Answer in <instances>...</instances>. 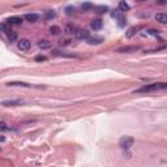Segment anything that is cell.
<instances>
[{"mask_svg":"<svg viewBox=\"0 0 167 167\" xmlns=\"http://www.w3.org/2000/svg\"><path fill=\"white\" fill-rule=\"evenodd\" d=\"M158 90H167V82H154L145 85L142 88L135 90L133 93H150V91H158Z\"/></svg>","mask_w":167,"mask_h":167,"instance_id":"1","label":"cell"},{"mask_svg":"<svg viewBox=\"0 0 167 167\" xmlns=\"http://www.w3.org/2000/svg\"><path fill=\"white\" fill-rule=\"evenodd\" d=\"M133 142H135V138L133 137H131V136H123L119 140V146L123 150H129L133 146Z\"/></svg>","mask_w":167,"mask_h":167,"instance_id":"2","label":"cell"},{"mask_svg":"<svg viewBox=\"0 0 167 167\" xmlns=\"http://www.w3.org/2000/svg\"><path fill=\"white\" fill-rule=\"evenodd\" d=\"M30 46H32V43H30V41L26 39V38H22V39L17 42V47L21 51H27V50L30 48Z\"/></svg>","mask_w":167,"mask_h":167,"instance_id":"3","label":"cell"},{"mask_svg":"<svg viewBox=\"0 0 167 167\" xmlns=\"http://www.w3.org/2000/svg\"><path fill=\"white\" fill-rule=\"evenodd\" d=\"M25 102L22 99H8V101H3L1 105L4 107H8V106H20V105H24Z\"/></svg>","mask_w":167,"mask_h":167,"instance_id":"4","label":"cell"},{"mask_svg":"<svg viewBox=\"0 0 167 167\" xmlns=\"http://www.w3.org/2000/svg\"><path fill=\"white\" fill-rule=\"evenodd\" d=\"M74 37L77 39H88L89 38V32L85 29H77V32L74 33Z\"/></svg>","mask_w":167,"mask_h":167,"instance_id":"5","label":"cell"},{"mask_svg":"<svg viewBox=\"0 0 167 167\" xmlns=\"http://www.w3.org/2000/svg\"><path fill=\"white\" fill-rule=\"evenodd\" d=\"M7 24L9 25H21L22 24V18L18 16H13V17L7 18Z\"/></svg>","mask_w":167,"mask_h":167,"instance_id":"6","label":"cell"},{"mask_svg":"<svg viewBox=\"0 0 167 167\" xmlns=\"http://www.w3.org/2000/svg\"><path fill=\"white\" fill-rule=\"evenodd\" d=\"M137 50H138L137 46H125V47L118 48L116 52H135V51H137Z\"/></svg>","mask_w":167,"mask_h":167,"instance_id":"7","label":"cell"},{"mask_svg":"<svg viewBox=\"0 0 167 167\" xmlns=\"http://www.w3.org/2000/svg\"><path fill=\"white\" fill-rule=\"evenodd\" d=\"M56 17V12L52 9H48V11H44L43 13V18L44 20H52V18Z\"/></svg>","mask_w":167,"mask_h":167,"instance_id":"8","label":"cell"},{"mask_svg":"<svg viewBox=\"0 0 167 167\" xmlns=\"http://www.w3.org/2000/svg\"><path fill=\"white\" fill-rule=\"evenodd\" d=\"M24 18L29 22H35V21H38L39 16H38L37 13H26V15L24 16Z\"/></svg>","mask_w":167,"mask_h":167,"instance_id":"9","label":"cell"},{"mask_svg":"<svg viewBox=\"0 0 167 167\" xmlns=\"http://www.w3.org/2000/svg\"><path fill=\"white\" fill-rule=\"evenodd\" d=\"M86 41H88L89 44H101L102 42H103V38L102 37H89Z\"/></svg>","mask_w":167,"mask_h":167,"instance_id":"10","label":"cell"},{"mask_svg":"<svg viewBox=\"0 0 167 167\" xmlns=\"http://www.w3.org/2000/svg\"><path fill=\"white\" fill-rule=\"evenodd\" d=\"M155 20L159 24H167V13H157L155 15Z\"/></svg>","mask_w":167,"mask_h":167,"instance_id":"11","label":"cell"},{"mask_svg":"<svg viewBox=\"0 0 167 167\" xmlns=\"http://www.w3.org/2000/svg\"><path fill=\"white\" fill-rule=\"evenodd\" d=\"M8 86H21V88H32L30 84H26V82H17V81H11L7 84Z\"/></svg>","mask_w":167,"mask_h":167,"instance_id":"12","label":"cell"},{"mask_svg":"<svg viewBox=\"0 0 167 167\" xmlns=\"http://www.w3.org/2000/svg\"><path fill=\"white\" fill-rule=\"evenodd\" d=\"M38 46H39V48H42V50L50 48V47H51V42L47 41V39H42V41L38 42Z\"/></svg>","mask_w":167,"mask_h":167,"instance_id":"13","label":"cell"},{"mask_svg":"<svg viewBox=\"0 0 167 167\" xmlns=\"http://www.w3.org/2000/svg\"><path fill=\"white\" fill-rule=\"evenodd\" d=\"M90 26L93 30H101L102 29V21L101 20H93L90 24Z\"/></svg>","mask_w":167,"mask_h":167,"instance_id":"14","label":"cell"},{"mask_svg":"<svg viewBox=\"0 0 167 167\" xmlns=\"http://www.w3.org/2000/svg\"><path fill=\"white\" fill-rule=\"evenodd\" d=\"M52 54L55 55V56H65V58H76V55L73 54H65V52H60L59 50H55V51H52Z\"/></svg>","mask_w":167,"mask_h":167,"instance_id":"15","label":"cell"},{"mask_svg":"<svg viewBox=\"0 0 167 167\" xmlns=\"http://www.w3.org/2000/svg\"><path fill=\"white\" fill-rule=\"evenodd\" d=\"M0 29H1V32L5 33V34H8V33L12 32V30H11V25L7 24V22H3V24L0 25Z\"/></svg>","mask_w":167,"mask_h":167,"instance_id":"16","label":"cell"},{"mask_svg":"<svg viewBox=\"0 0 167 167\" xmlns=\"http://www.w3.org/2000/svg\"><path fill=\"white\" fill-rule=\"evenodd\" d=\"M119 11L120 12H127V11H129V5L125 1H120L119 3Z\"/></svg>","mask_w":167,"mask_h":167,"instance_id":"17","label":"cell"},{"mask_svg":"<svg viewBox=\"0 0 167 167\" xmlns=\"http://www.w3.org/2000/svg\"><path fill=\"white\" fill-rule=\"evenodd\" d=\"M64 32H65L67 34H74V33L77 32V29L73 26V25H67V26H65V30H64Z\"/></svg>","mask_w":167,"mask_h":167,"instance_id":"18","label":"cell"},{"mask_svg":"<svg viewBox=\"0 0 167 167\" xmlns=\"http://www.w3.org/2000/svg\"><path fill=\"white\" fill-rule=\"evenodd\" d=\"M111 16H112L114 18H116V20H119V18H121V17H123V12H120V11H119V9L112 11V12H111Z\"/></svg>","mask_w":167,"mask_h":167,"instance_id":"19","label":"cell"},{"mask_svg":"<svg viewBox=\"0 0 167 167\" xmlns=\"http://www.w3.org/2000/svg\"><path fill=\"white\" fill-rule=\"evenodd\" d=\"M7 37H8V39H9V42H15L16 39H17V33L12 30L11 33H8L7 34Z\"/></svg>","mask_w":167,"mask_h":167,"instance_id":"20","label":"cell"},{"mask_svg":"<svg viewBox=\"0 0 167 167\" xmlns=\"http://www.w3.org/2000/svg\"><path fill=\"white\" fill-rule=\"evenodd\" d=\"M50 33H51L52 35H58L60 33V27L56 26V25H54V26L50 27Z\"/></svg>","mask_w":167,"mask_h":167,"instance_id":"21","label":"cell"},{"mask_svg":"<svg viewBox=\"0 0 167 167\" xmlns=\"http://www.w3.org/2000/svg\"><path fill=\"white\" fill-rule=\"evenodd\" d=\"M93 7H94V5L91 4V3H82V4H81V8L84 11H89V9H91Z\"/></svg>","mask_w":167,"mask_h":167,"instance_id":"22","label":"cell"},{"mask_svg":"<svg viewBox=\"0 0 167 167\" xmlns=\"http://www.w3.org/2000/svg\"><path fill=\"white\" fill-rule=\"evenodd\" d=\"M125 25H127V20H125V17L123 16L121 18H119V20H118V26L119 27H124Z\"/></svg>","mask_w":167,"mask_h":167,"instance_id":"23","label":"cell"},{"mask_svg":"<svg viewBox=\"0 0 167 167\" xmlns=\"http://www.w3.org/2000/svg\"><path fill=\"white\" fill-rule=\"evenodd\" d=\"M73 12H74V7H72V5H69V7L65 8V13H67L68 16L73 15Z\"/></svg>","mask_w":167,"mask_h":167,"instance_id":"24","label":"cell"},{"mask_svg":"<svg viewBox=\"0 0 167 167\" xmlns=\"http://www.w3.org/2000/svg\"><path fill=\"white\" fill-rule=\"evenodd\" d=\"M95 9H97V12L98 13H103V12H106V11L108 9L106 5H101V7H95Z\"/></svg>","mask_w":167,"mask_h":167,"instance_id":"25","label":"cell"},{"mask_svg":"<svg viewBox=\"0 0 167 167\" xmlns=\"http://www.w3.org/2000/svg\"><path fill=\"white\" fill-rule=\"evenodd\" d=\"M147 34H150V35H158V30L149 29V30H147Z\"/></svg>","mask_w":167,"mask_h":167,"instance_id":"26","label":"cell"},{"mask_svg":"<svg viewBox=\"0 0 167 167\" xmlns=\"http://www.w3.org/2000/svg\"><path fill=\"white\" fill-rule=\"evenodd\" d=\"M35 60H37V62H44V60H47V58L46 56H37Z\"/></svg>","mask_w":167,"mask_h":167,"instance_id":"27","label":"cell"},{"mask_svg":"<svg viewBox=\"0 0 167 167\" xmlns=\"http://www.w3.org/2000/svg\"><path fill=\"white\" fill-rule=\"evenodd\" d=\"M69 43H71V41H69V39H65V41H60V44H62V46H68Z\"/></svg>","mask_w":167,"mask_h":167,"instance_id":"28","label":"cell"},{"mask_svg":"<svg viewBox=\"0 0 167 167\" xmlns=\"http://www.w3.org/2000/svg\"><path fill=\"white\" fill-rule=\"evenodd\" d=\"M5 129H8L7 124H5V121H1V131H5Z\"/></svg>","mask_w":167,"mask_h":167,"instance_id":"29","label":"cell"}]
</instances>
